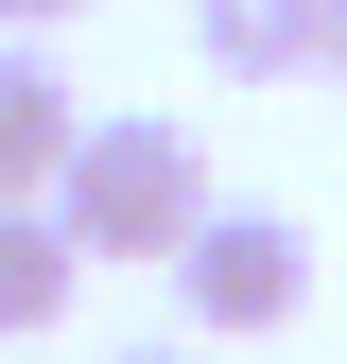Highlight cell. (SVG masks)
Listing matches in <instances>:
<instances>
[{"instance_id":"4","label":"cell","mask_w":347,"mask_h":364,"mask_svg":"<svg viewBox=\"0 0 347 364\" xmlns=\"http://www.w3.org/2000/svg\"><path fill=\"white\" fill-rule=\"evenodd\" d=\"M70 295H87V260H70V225H53V208H0V347H35V330H70Z\"/></svg>"},{"instance_id":"8","label":"cell","mask_w":347,"mask_h":364,"mask_svg":"<svg viewBox=\"0 0 347 364\" xmlns=\"http://www.w3.org/2000/svg\"><path fill=\"white\" fill-rule=\"evenodd\" d=\"M105 364H208V347H191V330H174V347H105Z\"/></svg>"},{"instance_id":"3","label":"cell","mask_w":347,"mask_h":364,"mask_svg":"<svg viewBox=\"0 0 347 364\" xmlns=\"http://www.w3.org/2000/svg\"><path fill=\"white\" fill-rule=\"evenodd\" d=\"M87 139V105H70V70H53V35H0V208H53V173Z\"/></svg>"},{"instance_id":"6","label":"cell","mask_w":347,"mask_h":364,"mask_svg":"<svg viewBox=\"0 0 347 364\" xmlns=\"http://www.w3.org/2000/svg\"><path fill=\"white\" fill-rule=\"evenodd\" d=\"M87 18V0H0V35H70Z\"/></svg>"},{"instance_id":"5","label":"cell","mask_w":347,"mask_h":364,"mask_svg":"<svg viewBox=\"0 0 347 364\" xmlns=\"http://www.w3.org/2000/svg\"><path fill=\"white\" fill-rule=\"evenodd\" d=\"M191 53L226 87H295L313 70V0H191Z\"/></svg>"},{"instance_id":"1","label":"cell","mask_w":347,"mask_h":364,"mask_svg":"<svg viewBox=\"0 0 347 364\" xmlns=\"http://www.w3.org/2000/svg\"><path fill=\"white\" fill-rule=\"evenodd\" d=\"M53 225H70V260H174L208 225V139L156 122V105H87V139L53 173Z\"/></svg>"},{"instance_id":"2","label":"cell","mask_w":347,"mask_h":364,"mask_svg":"<svg viewBox=\"0 0 347 364\" xmlns=\"http://www.w3.org/2000/svg\"><path fill=\"white\" fill-rule=\"evenodd\" d=\"M156 278H174V312H191V347H260V330H295V312H313V225L208 191V225L156 260Z\"/></svg>"},{"instance_id":"7","label":"cell","mask_w":347,"mask_h":364,"mask_svg":"<svg viewBox=\"0 0 347 364\" xmlns=\"http://www.w3.org/2000/svg\"><path fill=\"white\" fill-rule=\"evenodd\" d=\"M313 70H330V87H347V0H313Z\"/></svg>"}]
</instances>
